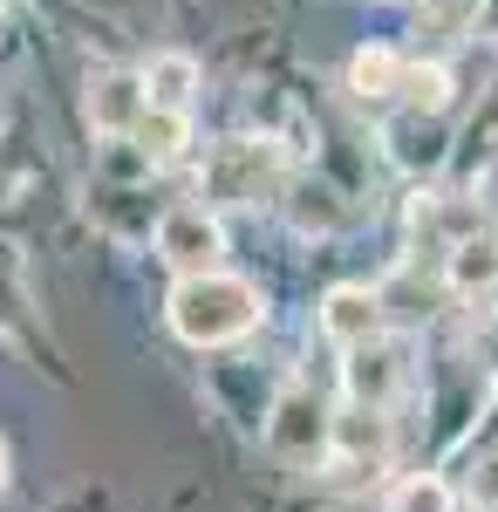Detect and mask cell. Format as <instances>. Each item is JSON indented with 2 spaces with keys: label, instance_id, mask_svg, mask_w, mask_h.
<instances>
[{
  "label": "cell",
  "instance_id": "obj_16",
  "mask_svg": "<svg viewBox=\"0 0 498 512\" xmlns=\"http://www.w3.org/2000/svg\"><path fill=\"white\" fill-rule=\"evenodd\" d=\"M417 35L478 41V0H423V7H417Z\"/></svg>",
  "mask_w": 498,
  "mask_h": 512
},
{
  "label": "cell",
  "instance_id": "obj_8",
  "mask_svg": "<svg viewBox=\"0 0 498 512\" xmlns=\"http://www.w3.org/2000/svg\"><path fill=\"white\" fill-rule=\"evenodd\" d=\"M403 383H410V369H403V349H396L389 335L342 355V396H355V403H383V410H396Z\"/></svg>",
  "mask_w": 498,
  "mask_h": 512
},
{
  "label": "cell",
  "instance_id": "obj_10",
  "mask_svg": "<svg viewBox=\"0 0 498 512\" xmlns=\"http://www.w3.org/2000/svg\"><path fill=\"white\" fill-rule=\"evenodd\" d=\"M151 110V96H144V69H103V76L89 82V123L103 130V137H130L137 123Z\"/></svg>",
  "mask_w": 498,
  "mask_h": 512
},
{
  "label": "cell",
  "instance_id": "obj_1",
  "mask_svg": "<svg viewBox=\"0 0 498 512\" xmlns=\"http://www.w3.org/2000/svg\"><path fill=\"white\" fill-rule=\"evenodd\" d=\"M267 321V294L232 267H212V274H185L171 280L164 294V328L185 342V349H232L246 335H260Z\"/></svg>",
  "mask_w": 498,
  "mask_h": 512
},
{
  "label": "cell",
  "instance_id": "obj_7",
  "mask_svg": "<svg viewBox=\"0 0 498 512\" xmlns=\"http://www.w3.org/2000/svg\"><path fill=\"white\" fill-rule=\"evenodd\" d=\"M492 219H485V205L471 192H417L410 198V246L417 253H430V260H444L458 239L485 233Z\"/></svg>",
  "mask_w": 498,
  "mask_h": 512
},
{
  "label": "cell",
  "instance_id": "obj_4",
  "mask_svg": "<svg viewBox=\"0 0 498 512\" xmlns=\"http://www.w3.org/2000/svg\"><path fill=\"white\" fill-rule=\"evenodd\" d=\"M157 260L171 267V274L185 280V274H212V267H226V226H219V212L212 205H171L164 219H157Z\"/></svg>",
  "mask_w": 498,
  "mask_h": 512
},
{
  "label": "cell",
  "instance_id": "obj_3",
  "mask_svg": "<svg viewBox=\"0 0 498 512\" xmlns=\"http://www.w3.org/2000/svg\"><path fill=\"white\" fill-rule=\"evenodd\" d=\"M260 444L287 472H328V458H335V403L314 383H280L267 417H260Z\"/></svg>",
  "mask_w": 498,
  "mask_h": 512
},
{
  "label": "cell",
  "instance_id": "obj_12",
  "mask_svg": "<svg viewBox=\"0 0 498 512\" xmlns=\"http://www.w3.org/2000/svg\"><path fill=\"white\" fill-rule=\"evenodd\" d=\"M130 144L144 151L151 171L185 164V158H192V110H144V123L130 130Z\"/></svg>",
  "mask_w": 498,
  "mask_h": 512
},
{
  "label": "cell",
  "instance_id": "obj_13",
  "mask_svg": "<svg viewBox=\"0 0 498 512\" xmlns=\"http://www.w3.org/2000/svg\"><path fill=\"white\" fill-rule=\"evenodd\" d=\"M144 96H151V110H192L198 96V62L185 48H164L144 62Z\"/></svg>",
  "mask_w": 498,
  "mask_h": 512
},
{
  "label": "cell",
  "instance_id": "obj_19",
  "mask_svg": "<svg viewBox=\"0 0 498 512\" xmlns=\"http://www.w3.org/2000/svg\"><path fill=\"white\" fill-rule=\"evenodd\" d=\"M471 355L498 376V308H485V301H478V321H471Z\"/></svg>",
  "mask_w": 498,
  "mask_h": 512
},
{
  "label": "cell",
  "instance_id": "obj_21",
  "mask_svg": "<svg viewBox=\"0 0 498 512\" xmlns=\"http://www.w3.org/2000/svg\"><path fill=\"white\" fill-rule=\"evenodd\" d=\"M7 478H14V465H7V437H0V499H7Z\"/></svg>",
  "mask_w": 498,
  "mask_h": 512
},
{
  "label": "cell",
  "instance_id": "obj_6",
  "mask_svg": "<svg viewBox=\"0 0 498 512\" xmlns=\"http://www.w3.org/2000/svg\"><path fill=\"white\" fill-rule=\"evenodd\" d=\"M389 458H396V410L342 396L335 403V458H328V472H383Z\"/></svg>",
  "mask_w": 498,
  "mask_h": 512
},
{
  "label": "cell",
  "instance_id": "obj_20",
  "mask_svg": "<svg viewBox=\"0 0 498 512\" xmlns=\"http://www.w3.org/2000/svg\"><path fill=\"white\" fill-rule=\"evenodd\" d=\"M478 41H498V0H478Z\"/></svg>",
  "mask_w": 498,
  "mask_h": 512
},
{
  "label": "cell",
  "instance_id": "obj_17",
  "mask_svg": "<svg viewBox=\"0 0 498 512\" xmlns=\"http://www.w3.org/2000/svg\"><path fill=\"white\" fill-rule=\"evenodd\" d=\"M28 308H35L28 274H21L14 246H0V335H28Z\"/></svg>",
  "mask_w": 498,
  "mask_h": 512
},
{
  "label": "cell",
  "instance_id": "obj_11",
  "mask_svg": "<svg viewBox=\"0 0 498 512\" xmlns=\"http://www.w3.org/2000/svg\"><path fill=\"white\" fill-rule=\"evenodd\" d=\"M403 69H410V62H403L396 48H383V41H376V48H355V55H348L342 89L355 96V103L383 110V103H403Z\"/></svg>",
  "mask_w": 498,
  "mask_h": 512
},
{
  "label": "cell",
  "instance_id": "obj_2",
  "mask_svg": "<svg viewBox=\"0 0 498 512\" xmlns=\"http://www.w3.org/2000/svg\"><path fill=\"white\" fill-rule=\"evenodd\" d=\"M287 192V151L280 137H219L198 164V205L212 212H260Z\"/></svg>",
  "mask_w": 498,
  "mask_h": 512
},
{
  "label": "cell",
  "instance_id": "obj_5",
  "mask_svg": "<svg viewBox=\"0 0 498 512\" xmlns=\"http://www.w3.org/2000/svg\"><path fill=\"white\" fill-rule=\"evenodd\" d=\"M314 328H321L328 349H342V355L362 349V342H383L389 335V294L369 287V280H335L321 294V308H314Z\"/></svg>",
  "mask_w": 498,
  "mask_h": 512
},
{
  "label": "cell",
  "instance_id": "obj_9",
  "mask_svg": "<svg viewBox=\"0 0 498 512\" xmlns=\"http://www.w3.org/2000/svg\"><path fill=\"white\" fill-rule=\"evenodd\" d=\"M437 280H444V294H458V301H492L498 294V233L492 226L458 239V246L437 260Z\"/></svg>",
  "mask_w": 498,
  "mask_h": 512
},
{
  "label": "cell",
  "instance_id": "obj_18",
  "mask_svg": "<svg viewBox=\"0 0 498 512\" xmlns=\"http://www.w3.org/2000/svg\"><path fill=\"white\" fill-rule=\"evenodd\" d=\"M458 499L471 512H498V444H485V451H471V458H464Z\"/></svg>",
  "mask_w": 498,
  "mask_h": 512
},
{
  "label": "cell",
  "instance_id": "obj_14",
  "mask_svg": "<svg viewBox=\"0 0 498 512\" xmlns=\"http://www.w3.org/2000/svg\"><path fill=\"white\" fill-rule=\"evenodd\" d=\"M458 478L444 472H403L396 485L383 492V512H458Z\"/></svg>",
  "mask_w": 498,
  "mask_h": 512
},
{
  "label": "cell",
  "instance_id": "obj_22",
  "mask_svg": "<svg viewBox=\"0 0 498 512\" xmlns=\"http://www.w3.org/2000/svg\"><path fill=\"white\" fill-rule=\"evenodd\" d=\"M0 7H7V0H0Z\"/></svg>",
  "mask_w": 498,
  "mask_h": 512
},
{
  "label": "cell",
  "instance_id": "obj_15",
  "mask_svg": "<svg viewBox=\"0 0 498 512\" xmlns=\"http://www.w3.org/2000/svg\"><path fill=\"white\" fill-rule=\"evenodd\" d=\"M403 110H417V117H444L451 110V69L437 55L403 69Z\"/></svg>",
  "mask_w": 498,
  "mask_h": 512
}]
</instances>
